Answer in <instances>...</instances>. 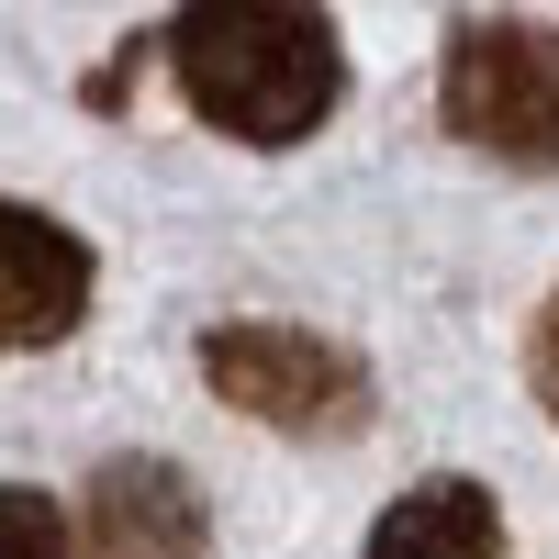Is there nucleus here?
Returning <instances> with one entry per match:
<instances>
[{"instance_id":"39448f33","label":"nucleus","mask_w":559,"mask_h":559,"mask_svg":"<svg viewBox=\"0 0 559 559\" xmlns=\"http://www.w3.org/2000/svg\"><path fill=\"white\" fill-rule=\"evenodd\" d=\"M90 280H102L90 269V236H68V224L34 213V202H0V358L79 336Z\"/></svg>"},{"instance_id":"f257e3e1","label":"nucleus","mask_w":559,"mask_h":559,"mask_svg":"<svg viewBox=\"0 0 559 559\" xmlns=\"http://www.w3.org/2000/svg\"><path fill=\"white\" fill-rule=\"evenodd\" d=\"M168 79L236 146H302L336 112L347 57H336V23L302 0H202L168 23Z\"/></svg>"},{"instance_id":"6e6552de","label":"nucleus","mask_w":559,"mask_h":559,"mask_svg":"<svg viewBox=\"0 0 559 559\" xmlns=\"http://www.w3.org/2000/svg\"><path fill=\"white\" fill-rule=\"evenodd\" d=\"M526 381H537V403L559 414V292L537 302V324H526Z\"/></svg>"},{"instance_id":"20e7f679","label":"nucleus","mask_w":559,"mask_h":559,"mask_svg":"<svg viewBox=\"0 0 559 559\" xmlns=\"http://www.w3.org/2000/svg\"><path fill=\"white\" fill-rule=\"evenodd\" d=\"M202 548H213V515L179 459L123 448L79 481V559H202Z\"/></svg>"},{"instance_id":"423d86ee","label":"nucleus","mask_w":559,"mask_h":559,"mask_svg":"<svg viewBox=\"0 0 559 559\" xmlns=\"http://www.w3.org/2000/svg\"><path fill=\"white\" fill-rule=\"evenodd\" d=\"M369 559H503V503L481 481H414L392 492V515L369 526Z\"/></svg>"},{"instance_id":"7ed1b4c3","label":"nucleus","mask_w":559,"mask_h":559,"mask_svg":"<svg viewBox=\"0 0 559 559\" xmlns=\"http://www.w3.org/2000/svg\"><path fill=\"white\" fill-rule=\"evenodd\" d=\"M202 381L280 437H358L369 426V369L313 324H213Z\"/></svg>"},{"instance_id":"0eeeda50","label":"nucleus","mask_w":559,"mask_h":559,"mask_svg":"<svg viewBox=\"0 0 559 559\" xmlns=\"http://www.w3.org/2000/svg\"><path fill=\"white\" fill-rule=\"evenodd\" d=\"M0 559H79V515L34 481H0Z\"/></svg>"},{"instance_id":"f03ea898","label":"nucleus","mask_w":559,"mask_h":559,"mask_svg":"<svg viewBox=\"0 0 559 559\" xmlns=\"http://www.w3.org/2000/svg\"><path fill=\"white\" fill-rule=\"evenodd\" d=\"M437 112L492 168H559V34L548 23H459L437 68Z\"/></svg>"}]
</instances>
